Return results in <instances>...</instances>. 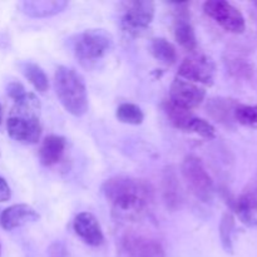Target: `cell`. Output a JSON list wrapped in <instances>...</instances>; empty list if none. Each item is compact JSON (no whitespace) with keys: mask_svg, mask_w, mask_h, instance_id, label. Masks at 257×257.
I'll return each instance as SVG.
<instances>
[{"mask_svg":"<svg viewBox=\"0 0 257 257\" xmlns=\"http://www.w3.org/2000/svg\"><path fill=\"white\" fill-rule=\"evenodd\" d=\"M226 69L237 79H251L255 73L253 65L246 58L237 54H227L223 58Z\"/></svg>","mask_w":257,"mask_h":257,"instance_id":"19","label":"cell"},{"mask_svg":"<svg viewBox=\"0 0 257 257\" xmlns=\"http://www.w3.org/2000/svg\"><path fill=\"white\" fill-rule=\"evenodd\" d=\"M7 92H8V95H9L13 100H17L19 99L20 97H23V95L27 93V90H25V88L23 87L22 83L12 82L9 83V85H8Z\"/></svg>","mask_w":257,"mask_h":257,"instance_id":"27","label":"cell"},{"mask_svg":"<svg viewBox=\"0 0 257 257\" xmlns=\"http://www.w3.org/2000/svg\"><path fill=\"white\" fill-rule=\"evenodd\" d=\"M163 109H165L167 117L170 118L171 123H172L176 128H178V130L186 131L188 122H190L193 117L191 110L177 107V105H175L173 103H171L170 100H166V102L163 103Z\"/></svg>","mask_w":257,"mask_h":257,"instance_id":"22","label":"cell"},{"mask_svg":"<svg viewBox=\"0 0 257 257\" xmlns=\"http://www.w3.org/2000/svg\"><path fill=\"white\" fill-rule=\"evenodd\" d=\"M238 104L240 103L232 98H212L207 103V113L216 122L225 125H232L235 122L233 114Z\"/></svg>","mask_w":257,"mask_h":257,"instance_id":"15","label":"cell"},{"mask_svg":"<svg viewBox=\"0 0 257 257\" xmlns=\"http://www.w3.org/2000/svg\"><path fill=\"white\" fill-rule=\"evenodd\" d=\"M102 193L110 205L112 215L122 221H138L147 215L155 196L146 180L115 176L104 181Z\"/></svg>","mask_w":257,"mask_h":257,"instance_id":"1","label":"cell"},{"mask_svg":"<svg viewBox=\"0 0 257 257\" xmlns=\"http://www.w3.org/2000/svg\"><path fill=\"white\" fill-rule=\"evenodd\" d=\"M38 220H39V213L32 206L19 203V205L10 206L3 211L0 216V225L4 230L12 231Z\"/></svg>","mask_w":257,"mask_h":257,"instance_id":"14","label":"cell"},{"mask_svg":"<svg viewBox=\"0 0 257 257\" xmlns=\"http://www.w3.org/2000/svg\"><path fill=\"white\" fill-rule=\"evenodd\" d=\"M156 5L150 0H135L124 4L122 24L123 30L132 37H140L151 25L155 18Z\"/></svg>","mask_w":257,"mask_h":257,"instance_id":"6","label":"cell"},{"mask_svg":"<svg viewBox=\"0 0 257 257\" xmlns=\"http://www.w3.org/2000/svg\"><path fill=\"white\" fill-rule=\"evenodd\" d=\"M113 39L103 29H89L78 35L74 42L75 58L84 67H90L110 50Z\"/></svg>","mask_w":257,"mask_h":257,"instance_id":"4","label":"cell"},{"mask_svg":"<svg viewBox=\"0 0 257 257\" xmlns=\"http://www.w3.org/2000/svg\"><path fill=\"white\" fill-rule=\"evenodd\" d=\"M177 8L175 18V27H173V34L178 44L185 48L188 52H195L197 49V38H196L195 29L190 23V15H188L187 3H180L175 4Z\"/></svg>","mask_w":257,"mask_h":257,"instance_id":"11","label":"cell"},{"mask_svg":"<svg viewBox=\"0 0 257 257\" xmlns=\"http://www.w3.org/2000/svg\"><path fill=\"white\" fill-rule=\"evenodd\" d=\"M151 53L165 65H172L177 62V52L175 45L165 38H155L151 43Z\"/></svg>","mask_w":257,"mask_h":257,"instance_id":"20","label":"cell"},{"mask_svg":"<svg viewBox=\"0 0 257 257\" xmlns=\"http://www.w3.org/2000/svg\"><path fill=\"white\" fill-rule=\"evenodd\" d=\"M67 248L62 242H54L49 248V257H67Z\"/></svg>","mask_w":257,"mask_h":257,"instance_id":"28","label":"cell"},{"mask_svg":"<svg viewBox=\"0 0 257 257\" xmlns=\"http://www.w3.org/2000/svg\"><path fill=\"white\" fill-rule=\"evenodd\" d=\"M22 72L24 77L29 80L30 84L40 93L47 92L49 88V80H48L47 74L44 70L39 67L38 64L32 62H25L20 65Z\"/></svg>","mask_w":257,"mask_h":257,"instance_id":"21","label":"cell"},{"mask_svg":"<svg viewBox=\"0 0 257 257\" xmlns=\"http://www.w3.org/2000/svg\"><path fill=\"white\" fill-rule=\"evenodd\" d=\"M68 7L64 0H30L22 3L23 12L32 18L53 17Z\"/></svg>","mask_w":257,"mask_h":257,"instance_id":"17","label":"cell"},{"mask_svg":"<svg viewBox=\"0 0 257 257\" xmlns=\"http://www.w3.org/2000/svg\"><path fill=\"white\" fill-rule=\"evenodd\" d=\"M3 124V107L2 104H0V127H2Z\"/></svg>","mask_w":257,"mask_h":257,"instance_id":"30","label":"cell"},{"mask_svg":"<svg viewBox=\"0 0 257 257\" xmlns=\"http://www.w3.org/2000/svg\"><path fill=\"white\" fill-rule=\"evenodd\" d=\"M74 232L89 246H100L104 241L102 227L95 218L94 215L90 212H82L74 218L73 222Z\"/></svg>","mask_w":257,"mask_h":257,"instance_id":"12","label":"cell"},{"mask_svg":"<svg viewBox=\"0 0 257 257\" xmlns=\"http://www.w3.org/2000/svg\"><path fill=\"white\" fill-rule=\"evenodd\" d=\"M123 250L128 257H166L160 241L137 233H127L122 240Z\"/></svg>","mask_w":257,"mask_h":257,"instance_id":"10","label":"cell"},{"mask_svg":"<svg viewBox=\"0 0 257 257\" xmlns=\"http://www.w3.org/2000/svg\"><path fill=\"white\" fill-rule=\"evenodd\" d=\"M0 252H2V246H0Z\"/></svg>","mask_w":257,"mask_h":257,"instance_id":"31","label":"cell"},{"mask_svg":"<svg viewBox=\"0 0 257 257\" xmlns=\"http://www.w3.org/2000/svg\"><path fill=\"white\" fill-rule=\"evenodd\" d=\"M203 12L221 28L232 34H242L246 29L242 13L225 0H208L203 4Z\"/></svg>","mask_w":257,"mask_h":257,"instance_id":"7","label":"cell"},{"mask_svg":"<svg viewBox=\"0 0 257 257\" xmlns=\"http://www.w3.org/2000/svg\"><path fill=\"white\" fill-rule=\"evenodd\" d=\"M186 132L196 133V135L201 136V137L203 138H207V140H212V138L216 137L215 127L206 119L197 118L195 117V115H193L192 119L188 122Z\"/></svg>","mask_w":257,"mask_h":257,"instance_id":"26","label":"cell"},{"mask_svg":"<svg viewBox=\"0 0 257 257\" xmlns=\"http://www.w3.org/2000/svg\"><path fill=\"white\" fill-rule=\"evenodd\" d=\"M205 97L206 92L203 88L198 87L195 83L177 78L171 84L168 100L177 107L191 110L198 107L203 102Z\"/></svg>","mask_w":257,"mask_h":257,"instance_id":"9","label":"cell"},{"mask_svg":"<svg viewBox=\"0 0 257 257\" xmlns=\"http://www.w3.org/2000/svg\"><path fill=\"white\" fill-rule=\"evenodd\" d=\"M228 203L241 221L247 226L257 222V192L246 186L237 198L228 197Z\"/></svg>","mask_w":257,"mask_h":257,"instance_id":"13","label":"cell"},{"mask_svg":"<svg viewBox=\"0 0 257 257\" xmlns=\"http://www.w3.org/2000/svg\"><path fill=\"white\" fill-rule=\"evenodd\" d=\"M40 110V100L33 93L27 92L14 100L7 122L10 138L23 145H35L42 136Z\"/></svg>","mask_w":257,"mask_h":257,"instance_id":"2","label":"cell"},{"mask_svg":"<svg viewBox=\"0 0 257 257\" xmlns=\"http://www.w3.org/2000/svg\"><path fill=\"white\" fill-rule=\"evenodd\" d=\"M162 193L165 202L168 208L176 210L180 206L182 195H181V187L178 183L177 176L172 167L166 168L162 177Z\"/></svg>","mask_w":257,"mask_h":257,"instance_id":"18","label":"cell"},{"mask_svg":"<svg viewBox=\"0 0 257 257\" xmlns=\"http://www.w3.org/2000/svg\"><path fill=\"white\" fill-rule=\"evenodd\" d=\"M233 118H235V122L240 123V124L257 128V104H238L235 109Z\"/></svg>","mask_w":257,"mask_h":257,"instance_id":"25","label":"cell"},{"mask_svg":"<svg viewBox=\"0 0 257 257\" xmlns=\"http://www.w3.org/2000/svg\"><path fill=\"white\" fill-rule=\"evenodd\" d=\"M67 141L62 136H49L43 141L39 150V158L42 165L50 167L54 166L62 160L64 155Z\"/></svg>","mask_w":257,"mask_h":257,"instance_id":"16","label":"cell"},{"mask_svg":"<svg viewBox=\"0 0 257 257\" xmlns=\"http://www.w3.org/2000/svg\"><path fill=\"white\" fill-rule=\"evenodd\" d=\"M233 231L235 217L231 212H225L220 222V240L223 250L227 253H233Z\"/></svg>","mask_w":257,"mask_h":257,"instance_id":"24","label":"cell"},{"mask_svg":"<svg viewBox=\"0 0 257 257\" xmlns=\"http://www.w3.org/2000/svg\"><path fill=\"white\" fill-rule=\"evenodd\" d=\"M181 172L188 188L196 197L202 202H210L212 200L215 193L213 181L197 156H186L181 166Z\"/></svg>","mask_w":257,"mask_h":257,"instance_id":"5","label":"cell"},{"mask_svg":"<svg viewBox=\"0 0 257 257\" xmlns=\"http://www.w3.org/2000/svg\"><path fill=\"white\" fill-rule=\"evenodd\" d=\"M54 87L59 102L68 113L82 117L88 110L87 87L73 68L60 65L54 75Z\"/></svg>","mask_w":257,"mask_h":257,"instance_id":"3","label":"cell"},{"mask_svg":"<svg viewBox=\"0 0 257 257\" xmlns=\"http://www.w3.org/2000/svg\"><path fill=\"white\" fill-rule=\"evenodd\" d=\"M215 63L207 55L197 54L186 58L178 68V75L188 82L211 85L215 78Z\"/></svg>","mask_w":257,"mask_h":257,"instance_id":"8","label":"cell"},{"mask_svg":"<svg viewBox=\"0 0 257 257\" xmlns=\"http://www.w3.org/2000/svg\"><path fill=\"white\" fill-rule=\"evenodd\" d=\"M255 5H256V8H257V2H256V3H255Z\"/></svg>","mask_w":257,"mask_h":257,"instance_id":"32","label":"cell"},{"mask_svg":"<svg viewBox=\"0 0 257 257\" xmlns=\"http://www.w3.org/2000/svg\"><path fill=\"white\" fill-rule=\"evenodd\" d=\"M115 117L119 122L132 125L141 124L145 119L142 109L133 103H122L118 105L115 110Z\"/></svg>","mask_w":257,"mask_h":257,"instance_id":"23","label":"cell"},{"mask_svg":"<svg viewBox=\"0 0 257 257\" xmlns=\"http://www.w3.org/2000/svg\"><path fill=\"white\" fill-rule=\"evenodd\" d=\"M12 197V191L9 185L3 177H0V202H7Z\"/></svg>","mask_w":257,"mask_h":257,"instance_id":"29","label":"cell"}]
</instances>
